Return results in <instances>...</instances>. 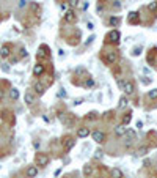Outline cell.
Returning <instances> with one entry per match:
<instances>
[{
    "label": "cell",
    "instance_id": "obj_32",
    "mask_svg": "<svg viewBox=\"0 0 157 178\" xmlns=\"http://www.w3.org/2000/svg\"><path fill=\"white\" fill-rule=\"evenodd\" d=\"M82 103H83V99H82V98H79V99H75V101H74L75 106H79V104H82Z\"/></svg>",
    "mask_w": 157,
    "mask_h": 178
},
{
    "label": "cell",
    "instance_id": "obj_3",
    "mask_svg": "<svg viewBox=\"0 0 157 178\" xmlns=\"http://www.w3.org/2000/svg\"><path fill=\"white\" fill-rule=\"evenodd\" d=\"M63 21L68 22V24H72V22L77 21V16H75V11H72V10H68V11L63 14Z\"/></svg>",
    "mask_w": 157,
    "mask_h": 178
},
{
    "label": "cell",
    "instance_id": "obj_4",
    "mask_svg": "<svg viewBox=\"0 0 157 178\" xmlns=\"http://www.w3.org/2000/svg\"><path fill=\"white\" fill-rule=\"evenodd\" d=\"M105 39H107V43H118L119 41V32L118 30H112V32L105 36Z\"/></svg>",
    "mask_w": 157,
    "mask_h": 178
},
{
    "label": "cell",
    "instance_id": "obj_28",
    "mask_svg": "<svg viewBox=\"0 0 157 178\" xmlns=\"http://www.w3.org/2000/svg\"><path fill=\"white\" fill-rule=\"evenodd\" d=\"M93 84H94V82H93V79H86L83 85H85V87H93Z\"/></svg>",
    "mask_w": 157,
    "mask_h": 178
},
{
    "label": "cell",
    "instance_id": "obj_6",
    "mask_svg": "<svg viewBox=\"0 0 157 178\" xmlns=\"http://www.w3.org/2000/svg\"><path fill=\"white\" fill-rule=\"evenodd\" d=\"M93 140L98 143L105 142V134L102 132V131H94V132H93Z\"/></svg>",
    "mask_w": 157,
    "mask_h": 178
},
{
    "label": "cell",
    "instance_id": "obj_2",
    "mask_svg": "<svg viewBox=\"0 0 157 178\" xmlns=\"http://www.w3.org/2000/svg\"><path fill=\"white\" fill-rule=\"evenodd\" d=\"M116 60H118V54H116L115 51H108L104 54V62L107 63V65H115Z\"/></svg>",
    "mask_w": 157,
    "mask_h": 178
},
{
    "label": "cell",
    "instance_id": "obj_24",
    "mask_svg": "<svg viewBox=\"0 0 157 178\" xmlns=\"http://www.w3.org/2000/svg\"><path fill=\"white\" fill-rule=\"evenodd\" d=\"M142 51H143V49H142V46H138V48H135V49L132 51V55H133V57L140 55V54H142Z\"/></svg>",
    "mask_w": 157,
    "mask_h": 178
},
{
    "label": "cell",
    "instance_id": "obj_26",
    "mask_svg": "<svg viewBox=\"0 0 157 178\" xmlns=\"http://www.w3.org/2000/svg\"><path fill=\"white\" fill-rule=\"evenodd\" d=\"M86 118H88V120H96V118H98V113H96V112H90L88 115H86Z\"/></svg>",
    "mask_w": 157,
    "mask_h": 178
},
{
    "label": "cell",
    "instance_id": "obj_20",
    "mask_svg": "<svg viewBox=\"0 0 157 178\" xmlns=\"http://www.w3.org/2000/svg\"><path fill=\"white\" fill-rule=\"evenodd\" d=\"M148 152H149V148H148L146 145H143V147H140V148L137 150V154H138V156H145Z\"/></svg>",
    "mask_w": 157,
    "mask_h": 178
},
{
    "label": "cell",
    "instance_id": "obj_33",
    "mask_svg": "<svg viewBox=\"0 0 157 178\" xmlns=\"http://www.w3.org/2000/svg\"><path fill=\"white\" fill-rule=\"evenodd\" d=\"M86 27H88V30H93V29H94V25H93V22H88V24H86Z\"/></svg>",
    "mask_w": 157,
    "mask_h": 178
},
{
    "label": "cell",
    "instance_id": "obj_37",
    "mask_svg": "<svg viewBox=\"0 0 157 178\" xmlns=\"http://www.w3.org/2000/svg\"><path fill=\"white\" fill-rule=\"evenodd\" d=\"M39 145H41L39 142H33V147H35V148H39Z\"/></svg>",
    "mask_w": 157,
    "mask_h": 178
},
{
    "label": "cell",
    "instance_id": "obj_11",
    "mask_svg": "<svg viewBox=\"0 0 157 178\" xmlns=\"http://www.w3.org/2000/svg\"><path fill=\"white\" fill-rule=\"evenodd\" d=\"M90 136V128H79L77 137H88Z\"/></svg>",
    "mask_w": 157,
    "mask_h": 178
},
{
    "label": "cell",
    "instance_id": "obj_1",
    "mask_svg": "<svg viewBox=\"0 0 157 178\" xmlns=\"http://www.w3.org/2000/svg\"><path fill=\"white\" fill-rule=\"evenodd\" d=\"M49 156L46 153H36V156H35V164L38 167H46L49 164Z\"/></svg>",
    "mask_w": 157,
    "mask_h": 178
},
{
    "label": "cell",
    "instance_id": "obj_31",
    "mask_svg": "<svg viewBox=\"0 0 157 178\" xmlns=\"http://www.w3.org/2000/svg\"><path fill=\"white\" fill-rule=\"evenodd\" d=\"M93 39H94V36H90V38H88V41H86L85 44H86V46H88V44H91V43H93Z\"/></svg>",
    "mask_w": 157,
    "mask_h": 178
},
{
    "label": "cell",
    "instance_id": "obj_17",
    "mask_svg": "<svg viewBox=\"0 0 157 178\" xmlns=\"http://www.w3.org/2000/svg\"><path fill=\"white\" fill-rule=\"evenodd\" d=\"M129 22H132V24H137V22H138V13H135V11L129 13Z\"/></svg>",
    "mask_w": 157,
    "mask_h": 178
},
{
    "label": "cell",
    "instance_id": "obj_8",
    "mask_svg": "<svg viewBox=\"0 0 157 178\" xmlns=\"http://www.w3.org/2000/svg\"><path fill=\"white\" fill-rule=\"evenodd\" d=\"M9 54H11V46L9 44H3L2 48H0V57H2V58L9 57Z\"/></svg>",
    "mask_w": 157,
    "mask_h": 178
},
{
    "label": "cell",
    "instance_id": "obj_18",
    "mask_svg": "<svg viewBox=\"0 0 157 178\" xmlns=\"http://www.w3.org/2000/svg\"><path fill=\"white\" fill-rule=\"evenodd\" d=\"M82 172H83V175H85V177H90V175L93 173V167L90 166V164H85V166H83V170H82Z\"/></svg>",
    "mask_w": 157,
    "mask_h": 178
},
{
    "label": "cell",
    "instance_id": "obj_16",
    "mask_svg": "<svg viewBox=\"0 0 157 178\" xmlns=\"http://www.w3.org/2000/svg\"><path fill=\"white\" fill-rule=\"evenodd\" d=\"M112 178H124V175H123V172H121V169H118V167L112 169Z\"/></svg>",
    "mask_w": 157,
    "mask_h": 178
},
{
    "label": "cell",
    "instance_id": "obj_10",
    "mask_svg": "<svg viewBox=\"0 0 157 178\" xmlns=\"http://www.w3.org/2000/svg\"><path fill=\"white\" fill-rule=\"evenodd\" d=\"M124 137H126V140H133V139L137 137V132H135L133 129H129V128H126Z\"/></svg>",
    "mask_w": 157,
    "mask_h": 178
},
{
    "label": "cell",
    "instance_id": "obj_14",
    "mask_svg": "<svg viewBox=\"0 0 157 178\" xmlns=\"http://www.w3.org/2000/svg\"><path fill=\"white\" fill-rule=\"evenodd\" d=\"M42 73H44V66L39 65V63H38V65H35V68H33V74H35V76H41Z\"/></svg>",
    "mask_w": 157,
    "mask_h": 178
},
{
    "label": "cell",
    "instance_id": "obj_12",
    "mask_svg": "<svg viewBox=\"0 0 157 178\" xmlns=\"http://www.w3.org/2000/svg\"><path fill=\"white\" fill-rule=\"evenodd\" d=\"M119 22H121V18H118V16H112V18L108 19V24L112 27H118Z\"/></svg>",
    "mask_w": 157,
    "mask_h": 178
},
{
    "label": "cell",
    "instance_id": "obj_13",
    "mask_svg": "<svg viewBox=\"0 0 157 178\" xmlns=\"http://www.w3.org/2000/svg\"><path fill=\"white\" fill-rule=\"evenodd\" d=\"M24 99H25V103L28 104V106H32V104L35 103V96H33V93H30V92H27V93H25Z\"/></svg>",
    "mask_w": 157,
    "mask_h": 178
},
{
    "label": "cell",
    "instance_id": "obj_23",
    "mask_svg": "<svg viewBox=\"0 0 157 178\" xmlns=\"http://www.w3.org/2000/svg\"><path fill=\"white\" fill-rule=\"evenodd\" d=\"M131 120H132L131 113H126V115L123 117V125H129V123H131Z\"/></svg>",
    "mask_w": 157,
    "mask_h": 178
},
{
    "label": "cell",
    "instance_id": "obj_35",
    "mask_svg": "<svg viewBox=\"0 0 157 178\" xmlns=\"http://www.w3.org/2000/svg\"><path fill=\"white\" fill-rule=\"evenodd\" d=\"M61 10H63V11H66V10H68V3H63V5H61Z\"/></svg>",
    "mask_w": 157,
    "mask_h": 178
},
{
    "label": "cell",
    "instance_id": "obj_22",
    "mask_svg": "<svg viewBox=\"0 0 157 178\" xmlns=\"http://www.w3.org/2000/svg\"><path fill=\"white\" fill-rule=\"evenodd\" d=\"M148 96H149V99H157V88H152V90H149Z\"/></svg>",
    "mask_w": 157,
    "mask_h": 178
},
{
    "label": "cell",
    "instance_id": "obj_21",
    "mask_svg": "<svg viewBox=\"0 0 157 178\" xmlns=\"http://www.w3.org/2000/svg\"><path fill=\"white\" fill-rule=\"evenodd\" d=\"M124 132H126V128L124 125H119V126H116V136H124Z\"/></svg>",
    "mask_w": 157,
    "mask_h": 178
},
{
    "label": "cell",
    "instance_id": "obj_27",
    "mask_svg": "<svg viewBox=\"0 0 157 178\" xmlns=\"http://www.w3.org/2000/svg\"><path fill=\"white\" fill-rule=\"evenodd\" d=\"M148 8L151 10V11H156V10H157V2H151L148 5Z\"/></svg>",
    "mask_w": 157,
    "mask_h": 178
},
{
    "label": "cell",
    "instance_id": "obj_7",
    "mask_svg": "<svg viewBox=\"0 0 157 178\" xmlns=\"http://www.w3.org/2000/svg\"><path fill=\"white\" fill-rule=\"evenodd\" d=\"M25 175L27 178H35L36 175H38V167L36 166H28L25 170Z\"/></svg>",
    "mask_w": 157,
    "mask_h": 178
},
{
    "label": "cell",
    "instance_id": "obj_30",
    "mask_svg": "<svg viewBox=\"0 0 157 178\" xmlns=\"http://www.w3.org/2000/svg\"><path fill=\"white\" fill-rule=\"evenodd\" d=\"M113 8H115V10H119V8H121V3H119L118 0H115V3H113Z\"/></svg>",
    "mask_w": 157,
    "mask_h": 178
},
{
    "label": "cell",
    "instance_id": "obj_25",
    "mask_svg": "<svg viewBox=\"0 0 157 178\" xmlns=\"http://www.w3.org/2000/svg\"><path fill=\"white\" fill-rule=\"evenodd\" d=\"M126 106H127V99H126L124 96H123V98L119 99V107L123 109V107H126Z\"/></svg>",
    "mask_w": 157,
    "mask_h": 178
},
{
    "label": "cell",
    "instance_id": "obj_38",
    "mask_svg": "<svg viewBox=\"0 0 157 178\" xmlns=\"http://www.w3.org/2000/svg\"><path fill=\"white\" fill-rule=\"evenodd\" d=\"M21 55L22 57H27V51H25V49H22V51H21Z\"/></svg>",
    "mask_w": 157,
    "mask_h": 178
},
{
    "label": "cell",
    "instance_id": "obj_19",
    "mask_svg": "<svg viewBox=\"0 0 157 178\" xmlns=\"http://www.w3.org/2000/svg\"><path fill=\"white\" fill-rule=\"evenodd\" d=\"M9 98L16 101V99L19 98V90L18 88H11V90H9Z\"/></svg>",
    "mask_w": 157,
    "mask_h": 178
},
{
    "label": "cell",
    "instance_id": "obj_34",
    "mask_svg": "<svg viewBox=\"0 0 157 178\" xmlns=\"http://www.w3.org/2000/svg\"><path fill=\"white\" fill-rule=\"evenodd\" d=\"M102 156V150H98V152H96V158H101Z\"/></svg>",
    "mask_w": 157,
    "mask_h": 178
},
{
    "label": "cell",
    "instance_id": "obj_5",
    "mask_svg": "<svg viewBox=\"0 0 157 178\" xmlns=\"http://www.w3.org/2000/svg\"><path fill=\"white\" fill-rule=\"evenodd\" d=\"M123 90H124L126 95H132L133 90H135V84H133L132 80H126L124 85H123Z\"/></svg>",
    "mask_w": 157,
    "mask_h": 178
},
{
    "label": "cell",
    "instance_id": "obj_9",
    "mask_svg": "<svg viewBox=\"0 0 157 178\" xmlns=\"http://www.w3.org/2000/svg\"><path fill=\"white\" fill-rule=\"evenodd\" d=\"M33 90H35L38 95H42V93H44V90H46V87L42 85L41 82H38V80H36V82L33 84Z\"/></svg>",
    "mask_w": 157,
    "mask_h": 178
},
{
    "label": "cell",
    "instance_id": "obj_29",
    "mask_svg": "<svg viewBox=\"0 0 157 178\" xmlns=\"http://www.w3.org/2000/svg\"><path fill=\"white\" fill-rule=\"evenodd\" d=\"M58 96H60V98H66V92H65V88H61V90L58 92Z\"/></svg>",
    "mask_w": 157,
    "mask_h": 178
},
{
    "label": "cell",
    "instance_id": "obj_36",
    "mask_svg": "<svg viewBox=\"0 0 157 178\" xmlns=\"http://www.w3.org/2000/svg\"><path fill=\"white\" fill-rule=\"evenodd\" d=\"M137 128H138V129H140V128H143V122H137Z\"/></svg>",
    "mask_w": 157,
    "mask_h": 178
},
{
    "label": "cell",
    "instance_id": "obj_15",
    "mask_svg": "<svg viewBox=\"0 0 157 178\" xmlns=\"http://www.w3.org/2000/svg\"><path fill=\"white\" fill-rule=\"evenodd\" d=\"M74 145H75V139H72V137H68V139H66V142H65V148H66V150H71Z\"/></svg>",
    "mask_w": 157,
    "mask_h": 178
}]
</instances>
